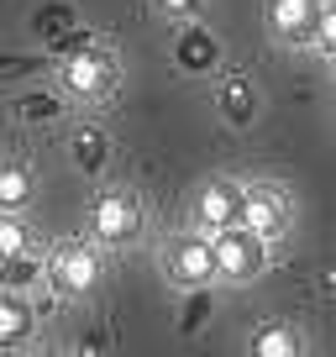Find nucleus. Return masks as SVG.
<instances>
[{"label": "nucleus", "instance_id": "1", "mask_svg": "<svg viewBox=\"0 0 336 357\" xmlns=\"http://www.w3.org/2000/svg\"><path fill=\"white\" fill-rule=\"evenodd\" d=\"M211 257H215V273L247 279V273L263 268V236L252 226H221V236L211 242Z\"/></svg>", "mask_w": 336, "mask_h": 357}, {"label": "nucleus", "instance_id": "2", "mask_svg": "<svg viewBox=\"0 0 336 357\" xmlns=\"http://www.w3.org/2000/svg\"><path fill=\"white\" fill-rule=\"evenodd\" d=\"M137 231V200L132 195H105L95 205V236L100 242H126Z\"/></svg>", "mask_w": 336, "mask_h": 357}, {"label": "nucleus", "instance_id": "3", "mask_svg": "<svg viewBox=\"0 0 336 357\" xmlns=\"http://www.w3.org/2000/svg\"><path fill=\"white\" fill-rule=\"evenodd\" d=\"M315 11H321V0H273V32L284 43H305L315 26Z\"/></svg>", "mask_w": 336, "mask_h": 357}, {"label": "nucleus", "instance_id": "4", "mask_svg": "<svg viewBox=\"0 0 336 357\" xmlns=\"http://www.w3.org/2000/svg\"><path fill=\"white\" fill-rule=\"evenodd\" d=\"M168 268H174V279H184V284H211V273H215L211 242H179L174 257H168Z\"/></svg>", "mask_w": 336, "mask_h": 357}, {"label": "nucleus", "instance_id": "5", "mask_svg": "<svg viewBox=\"0 0 336 357\" xmlns=\"http://www.w3.org/2000/svg\"><path fill=\"white\" fill-rule=\"evenodd\" d=\"M95 252H84V247H63L58 252V268H53V279L63 284V289H90L95 284Z\"/></svg>", "mask_w": 336, "mask_h": 357}, {"label": "nucleus", "instance_id": "6", "mask_svg": "<svg viewBox=\"0 0 336 357\" xmlns=\"http://www.w3.org/2000/svg\"><path fill=\"white\" fill-rule=\"evenodd\" d=\"M174 58H179V68L200 74V68H211L215 58H221V47H215V37L205 32V26H190V32L179 37V47H174Z\"/></svg>", "mask_w": 336, "mask_h": 357}, {"label": "nucleus", "instance_id": "7", "mask_svg": "<svg viewBox=\"0 0 336 357\" xmlns=\"http://www.w3.org/2000/svg\"><path fill=\"white\" fill-rule=\"evenodd\" d=\"M252 111H258V95H252V84H247L242 74H231V79L221 84V116H226L231 126H247V121H252Z\"/></svg>", "mask_w": 336, "mask_h": 357}, {"label": "nucleus", "instance_id": "8", "mask_svg": "<svg viewBox=\"0 0 336 357\" xmlns=\"http://www.w3.org/2000/svg\"><path fill=\"white\" fill-rule=\"evenodd\" d=\"M200 215L211 226H236V221H242V195H236L231 184H211L205 200H200Z\"/></svg>", "mask_w": 336, "mask_h": 357}, {"label": "nucleus", "instance_id": "9", "mask_svg": "<svg viewBox=\"0 0 336 357\" xmlns=\"http://www.w3.org/2000/svg\"><path fill=\"white\" fill-rule=\"evenodd\" d=\"M63 79H68V84L79 89V95H95V89H105V79H111V68H105V58H95V47H90V53L68 58Z\"/></svg>", "mask_w": 336, "mask_h": 357}, {"label": "nucleus", "instance_id": "10", "mask_svg": "<svg viewBox=\"0 0 336 357\" xmlns=\"http://www.w3.org/2000/svg\"><path fill=\"white\" fill-rule=\"evenodd\" d=\"M242 215H247V226H252V231H279L284 226V205L273 200L268 190H252V195H242Z\"/></svg>", "mask_w": 336, "mask_h": 357}, {"label": "nucleus", "instance_id": "11", "mask_svg": "<svg viewBox=\"0 0 336 357\" xmlns=\"http://www.w3.org/2000/svg\"><path fill=\"white\" fill-rule=\"evenodd\" d=\"M26 331H32V310L22 300H11V294H0V347L22 342Z\"/></svg>", "mask_w": 336, "mask_h": 357}, {"label": "nucleus", "instance_id": "12", "mask_svg": "<svg viewBox=\"0 0 336 357\" xmlns=\"http://www.w3.org/2000/svg\"><path fill=\"white\" fill-rule=\"evenodd\" d=\"M32 200V178H26V168H11L0 163V211H16V205Z\"/></svg>", "mask_w": 336, "mask_h": 357}, {"label": "nucleus", "instance_id": "13", "mask_svg": "<svg viewBox=\"0 0 336 357\" xmlns=\"http://www.w3.org/2000/svg\"><path fill=\"white\" fill-rule=\"evenodd\" d=\"M32 26H37L43 43H53V37H63L68 26H74V6H68V0H53V6H43V11L32 16Z\"/></svg>", "mask_w": 336, "mask_h": 357}, {"label": "nucleus", "instance_id": "14", "mask_svg": "<svg viewBox=\"0 0 336 357\" xmlns=\"http://www.w3.org/2000/svg\"><path fill=\"white\" fill-rule=\"evenodd\" d=\"M74 163L84 168V174H100L105 168V137L95 132V126H84V132L74 137Z\"/></svg>", "mask_w": 336, "mask_h": 357}, {"label": "nucleus", "instance_id": "15", "mask_svg": "<svg viewBox=\"0 0 336 357\" xmlns=\"http://www.w3.org/2000/svg\"><path fill=\"white\" fill-rule=\"evenodd\" d=\"M37 279H43L37 257H26V252L0 257V284H6V289H26V284H37Z\"/></svg>", "mask_w": 336, "mask_h": 357}, {"label": "nucleus", "instance_id": "16", "mask_svg": "<svg viewBox=\"0 0 336 357\" xmlns=\"http://www.w3.org/2000/svg\"><path fill=\"white\" fill-rule=\"evenodd\" d=\"M211 289H205V284H194V294H190V300H184V310H179V336H194V331H200V326L205 321H211Z\"/></svg>", "mask_w": 336, "mask_h": 357}, {"label": "nucleus", "instance_id": "17", "mask_svg": "<svg viewBox=\"0 0 336 357\" xmlns=\"http://www.w3.org/2000/svg\"><path fill=\"white\" fill-rule=\"evenodd\" d=\"M252 347H258L263 357H294V352H300V336H294V331H263Z\"/></svg>", "mask_w": 336, "mask_h": 357}, {"label": "nucleus", "instance_id": "18", "mask_svg": "<svg viewBox=\"0 0 336 357\" xmlns=\"http://www.w3.org/2000/svg\"><path fill=\"white\" fill-rule=\"evenodd\" d=\"M90 43H95L90 26H68L63 37H53V53L58 58H79V53H90Z\"/></svg>", "mask_w": 336, "mask_h": 357}, {"label": "nucleus", "instance_id": "19", "mask_svg": "<svg viewBox=\"0 0 336 357\" xmlns=\"http://www.w3.org/2000/svg\"><path fill=\"white\" fill-rule=\"evenodd\" d=\"M16 116H26V121H53L58 100L53 95H22V100H16Z\"/></svg>", "mask_w": 336, "mask_h": 357}, {"label": "nucleus", "instance_id": "20", "mask_svg": "<svg viewBox=\"0 0 336 357\" xmlns=\"http://www.w3.org/2000/svg\"><path fill=\"white\" fill-rule=\"evenodd\" d=\"M16 252H26V231H22V221L0 215V257H16Z\"/></svg>", "mask_w": 336, "mask_h": 357}, {"label": "nucleus", "instance_id": "21", "mask_svg": "<svg viewBox=\"0 0 336 357\" xmlns=\"http://www.w3.org/2000/svg\"><path fill=\"white\" fill-rule=\"evenodd\" d=\"M331 37H336V22H331V11H315V26H310V43L321 47V53H331Z\"/></svg>", "mask_w": 336, "mask_h": 357}, {"label": "nucleus", "instance_id": "22", "mask_svg": "<svg viewBox=\"0 0 336 357\" xmlns=\"http://www.w3.org/2000/svg\"><path fill=\"white\" fill-rule=\"evenodd\" d=\"M32 68H37V58H0V79H22Z\"/></svg>", "mask_w": 336, "mask_h": 357}, {"label": "nucleus", "instance_id": "23", "mask_svg": "<svg viewBox=\"0 0 336 357\" xmlns=\"http://www.w3.org/2000/svg\"><path fill=\"white\" fill-rule=\"evenodd\" d=\"M168 11H190V6H200V0H163Z\"/></svg>", "mask_w": 336, "mask_h": 357}]
</instances>
